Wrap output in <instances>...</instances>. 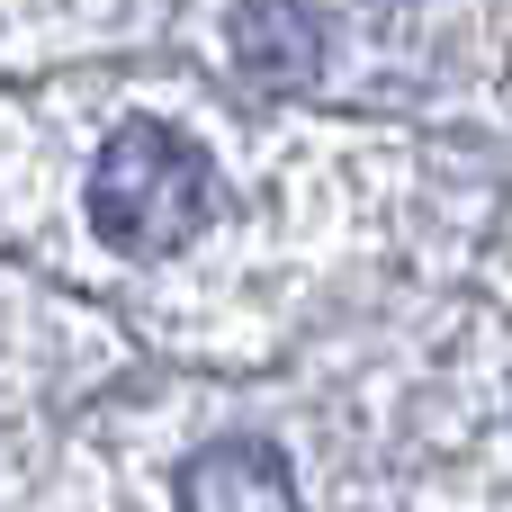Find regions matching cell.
Masks as SVG:
<instances>
[{
  "mask_svg": "<svg viewBox=\"0 0 512 512\" xmlns=\"http://www.w3.org/2000/svg\"><path fill=\"white\" fill-rule=\"evenodd\" d=\"M207 216H216V171H207V153L189 135L135 117V126H117L99 144V162H90V225H99L108 252L171 261V252H189L207 234Z\"/></svg>",
  "mask_w": 512,
  "mask_h": 512,
  "instance_id": "1",
  "label": "cell"
},
{
  "mask_svg": "<svg viewBox=\"0 0 512 512\" xmlns=\"http://www.w3.org/2000/svg\"><path fill=\"white\" fill-rule=\"evenodd\" d=\"M225 54H234L243 90H261V99H297V90H315V72H324V27H315L306 0H234V18H225Z\"/></svg>",
  "mask_w": 512,
  "mask_h": 512,
  "instance_id": "2",
  "label": "cell"
},
{
  "mask_svg": "<svg viewBox=\"0 0 512 512\" xmlns=\"http://www.w3.org/2000/svg\"><path fill=\"white\" fill-rule=\"evenodd\" d=\"M171 495H180V512H306L288 459L270 441H207V450H189Z\"/></svg>",
  "mask_w": 512,
  "mask_h": 512,
  "instance_id": "3",
  "label": "cell"
}]
</instances>
